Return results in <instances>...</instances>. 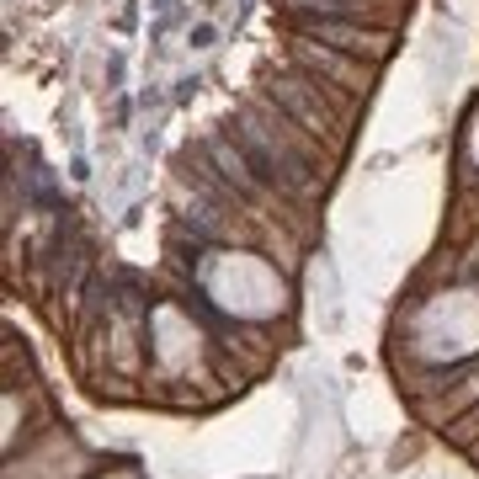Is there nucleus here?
<instances>
[{
  "instance_id": "2",
  "label": "nucleus",
  "mask_w": 479,
  "mask_h": 479,
  "mask_svg": "<svg viewBox=\"0 0 479 479\" xmlns=\"http://www.w3.org/2000/svg\"><path fill=\"white\" fill-rule=\"evenodd\" d=\"M293 22L304 27V37H320V43L341 48V54H352V59H362L368 54L373 64L389 54V32H368V27H357L352 16H293Z\"/></svg>"
},
{
  "instance_id": "3",
  "label": "nucleus",
  "mask_w": 479,
  "mask_h": 479,
  "mask_svg": "<svg viewBox=\"0 0 479 479\" xmlns=\"http://www.w3.org/2000/svg\"><path fill=\"white\" fill-rule=\"evenodd\" d=\"M293 59L299 64H309L314 75H320L325 85H335L341 96H362L373 85V70H362V59H352V54H341V48H330V43H299L293 48Z\"/></svg>"
},
{
  "instance_id": "1",
  "label": "nucleus",
  "mask_w": 479,
  "mask_h": 479,
  "mask_svg": "<svg viewBox=\"0 0 479 479\" xmlns=\"http://www.w3.org/2000/svg\"><path fill=\"white\" fill-rule=\"evenodd\" d=\"M272 101L282 118H293V128H304L309 139H320L325 149H341V96H335V85H314L304 80V75H282V80H272Z\"/></svg>"
}]
</instances>
